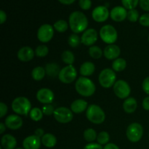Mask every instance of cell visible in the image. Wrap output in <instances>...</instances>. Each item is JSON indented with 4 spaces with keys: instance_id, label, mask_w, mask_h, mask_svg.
I'll list each match as a JSON object with an SVG mask.
<instances>
[{
    "instance_id": "cell-1",
    "label": "cell",
    "mask_w": 149,
    "mask_h": 149,
    "mask_svg": "<svg viewBox=\"0 0 149 149\" xmlns=\"http://www.w3.org/2000/svg\"><path fill=\"white\" fill-rule=\"evenodd\" d=\"M68 24L74 33H80L87 30L88 19L87 16L80 11H74L70 14Z\"/></svg>"
},
{
    "instance_id": "cell-2",
    "label": "cell",
    "mask_w": 149,
    "mask_h": 149,
    "mask_svg": "<svg viewBox=\"0 0 149 149\" xmlns=\"http://www.w3.org/2000/svg\"><path fill=\"white\" fill-rule=\"evenodd\" d=\"M76 91L83 97H90L95 93L96 87L94 82L88 77H80L75 84Z\"/></svg>"
},
{
    "instance_id": "cell-3",
    "label": "cell",
    "mask_w": 149,
    "mask_h": 149,
    "mask_svg": "<svg viewBox=\"0 0 149 149\" xmlns=\"http://www.w3.org/2000/svg\"><path fill=\"white\" fill-rule=\"evenodd\" d=\"M86 116L90 122L95 125H100L106 119L104 111L96 104H92L88 106L86 111Z\"/></svg>"
},
{
    "instance_id": "cell-4",
    "label": "cell",
    "mask_w": 149,
    "mask_h": 149,
    "mask_svg": "<svg viewBox=\"0 0 149 149\" xmlns=\"http://www.w3.org/2000/svg\"><path fill=\"white\" fill-rule=\"evenodd\" d=\"M12 109L17 115L27 116L31 110V104L27 97H15L12 103Z\"/></svg>"
},
{
    "instance_id": "cell-5",
    "label": "cell",
    "mask_w": 149,
    "mask_h": 149,
    "mask_svg": "<svg viewBox=\"0 0 149 149\" xmlns=\"http://www.w3.org/2000/svg\"><path fill=\"white\" fill-rule=\"evenodd\" d=\"M99 35L101 40L108 45H113L118 39L117 31L113 26L109 24L105 25L100 29Z\"/></svg>"
},
{
    "instance_id": "cell-6",
    "label": "cell",
    "mask_w": 149,
    "mask_h": 149,
    "mask_svg": "<svg viewBox=\"0 0 149 149\" xmlns=\"http://www.w3.org/2000/svg\"><path fill=\"white\" fill-rule=\"evenodd\" d=\"M116 75L115 71L111 68H105L100 71L98 77V81L100 86L103 88H110L113 87L116 83Z\"/></svg>"
},
{
    "instance_id": "cell-7",
    "label": "cell",
    "mask_w": 149,
    "mask_h": 149,
    "mask_svg": "<svg viewBox=\"0 0 149 149\" xmlns=\"http://www.w3.org/2000/svg\"><path fill=\"white\" fill-rule=\"evenodd\" d=\"M143 135V128L142 125L137 122L130 124L126 130V136L132 143H137L141 141Z\"/></svg>"
},
{
    "instance_id": "cell-8",
    "label": "cell",
    "mask_w": 149,
    "mask_h": 149,
    "mask_svg": "<svg viewBox=\"0 0 149 149\" xmlns=\"http://www.w3.org/2000/svg\"><path fill=\"white\" fill-rule=\"evenodd\" d=\"M77 77V71L73 65H68L61 68L58 79L64 84H70L75 81Z\"/></svg>"
},
{
    "instance_id": "cell-9",
    "label": "cell",
    "mask_w": 149,
    "mask_h": 149,
    "mask_svg": "<svg viewBox=\"0 0 149 149\" xmlns=\"http://www.w3.org/2000/svg\"><path fill=\"white\" fill-rule=\"evenodd\" d=\"M53 116L57 122L61 124L69 123L74 118L72 111L66 107H59L55 109Z\"/></svg>"
},
{
    "instance_id": "cell-10",
    "label": "cell",
    "mask_w": 149,
    "mask_h": 149,
    "mask_svg": "<svg viewBox=\"0 0 149 149\" xmlns=\"http://www.w3.org/2000/svg\"><path fill=\"white\" fill-rule=\"evenodd\" d=\"M113 92L116 97L120 99H126L129 97L131 93V88L129 84L125 80H118L113 85Z\"/></svg>"
},
{
    "instance_id": "cell-11",
    "label": "cell",
    "mask_w": 149,
    "mask_h": 149,
    "mask_svg": "<svg viewBox=\"0 0 149 149\" xmlns=\"http://www.w3.org/2000/svg\"><path fill=\"white\" fill-rule=\"evenodd\" d=\"M54 36V27L50 24H43L37 31V38L42 43H47Z\"/></svg>"
},
{
    "instance_id": "cell-12",
    "label": "cell",
    "mask_w": 149,
    "mask_h": 149,
    "mask_svg": "<svg viewBox=\"0 0 149 149\" xmlns=\"http://www.w3.org/2000/svg\"><path fill=\"white\" fill-rule=\"evenodd\" d=\"M110 16V12L106 6H97L93 10L92 13V17L93 20L97 23H103Z\"/></svg>"
},
{
    "instance_id": "cell-13",
    "label": "cell",
    "mask_w": 149,
    "mask_h": 149,
    "mask_svg": "<svg viewBox=\"0 0 149 149\" xmlns=\"http://www.w3.org/2000/svg\"><path fill=\"white\" fill-rule=\"evenodd\" d=\"M98 39V33L94 29H88L84 31L81 37V42L85 46H93Z\"/></svg>"
},
{
    "instance_id": "cell-14",
    "label": "cell",
    "mask_w": 149,
    "mask_h": 149,
    "mask_svg": "<svg viewBox=\"0 0 149 149\" xmlns=\"http://www.w3.org/2000/svg\"><path fill=\"white\" fill-rule=\"evenodd\" d=\"M55 98L54 93L49 88H42L36 93V99L43 104H51Z\"/></svg>"
},
{
    "instance_id": "cell-15",
    "label": "cell",
    "mask_w": 149,
    "mask_h": 149,
    "mask_svg": "<svg viewBox=\"0 0 149 149\" xmlns=\"http://www.w3.org/2000/svg\"><path fill=\"white\" fill-rule=\"evenodd\" d=\"M4 124L8 129L12 130H19L23 126V119L17 114H10L6 117Z\"/></svg>"
},
{
    "instance_id": "cell-16",
    "label": "cell",
    "mask_w": 149,
    "mask_h": 149,
    "mask_svg": "<svg viewBox=\"0 0 149 149\" xmlns=\"http://www.w3.org/2000/svg\"><path fill=\"white\" fill-rule=\"evenodd\" d=\"M110 17L113 21L122 22L127 17V9L122 6H116L111 10Z\"/></svg>"
},
{
    "instance_id": "cell-17",
    "label": "cell",
    "mask_w": 149,
    "mask_h": 149,
    "mask_svg": "<svg viewBox=\"0 0 149 149\" xmlns=\"http://www.w3.org/2000/svg\"><path fill=\"white\" fill-rule=\"evenodd\" d=\"M42 140L35 135L26 137L23 141V147L24 149H39Z\"/></svg>"
},
{
    "instance_id": "cell-18",
    "label": "cell",
    "mask_w": 149,
    "mask_h": 149,
    "mask_svg": "<svg viewBox=\"0 0 149 149\" xmlns=\"http://www.w3.org/2000/svg\"><path fill=\"white\" fill-rule=\"evenodd\" d=\"M35 55V51L29 46H25L20 48L17 54V58L22 62H29L31 61Z\"/></svg>"
},
{
    "instance_id": "cell-19",
    "label": "cell",
    "mask_w": 149,
    "mask_h": 149,
    "mask_svg": "<svg viewBox=\"0 0 149 149\" xmlns=\"http://www.w3.org/2000/svg\"><path fill=\"white\" fill-rule=\"evenodd\" d=\"M121 54V49L116 45H109L103 50V55L108 60H116Z\"/></svg>"
},
{
    "instance_id": "cell-20",
    "label": "cell",
    "mask_w": 149,
    "mask_h": 149,
    "mask_svg": "<svg viewBox=\"0 0 149 149\" xmlns=\"http://www.w3.org/2000/svg\"><path fill=\"white\" fill-rule=\"evenodd\" d=\"M1 147L4 149H15L17 146V141L13 135L10 134H5L1 139Z\"/></svg>"
},
{
    "instance_id": "cell-21",
    "label": "cell",
    "mask_w": 149,
    "mask_h": 149,
    "mask_svg": "<svg viewBox=\"0 0 149 149\" xmlns=\"http://www.w3.org/2000/svg\"><path fill=\"white\" fill-rule=\"evenodd\" d=\"M88 103L83 99L75 100L71 105V110L73 113H81L84 111H87L88 108Z\"/></svg>"
},
{
    "instance_id": "cell-22",
    "label": "cell",
    "mask_w": 149,
    "mask_h": 149,
    "mask_svg": "<svg viewBox=\"0 0 149 149\" xmlns=\"http://www.w3.org/2000/svg\"><path fill=\"white\" fill-rule=\"evenodd\" d=\"M95 71V66L94 63L90 61H86L83 63L80 66L79 72L82 77H90Z\"/></svg>"
},
{
    "instance_id": "cell-23",
    "label": "cell",
    "mask_w": 149,
    "mask_h": 149,
    "mask_svg": "<svg viewBox=\"0 0 149 149\" xmlns=\"http://www.w3.org/2000/svg\"><path fill=\"white\" fill-rule=\"evenodd\" d=\"M138 107V102L136 99L132 97H129L125 99L123 103V109L126 113H132L136 111Z\"/></svg>"
},
{
    "instance_id": "cell-24",
    "label": "cell",
    "mask_w": 149,
    "mask_h": 149,
    "mask_svg": "<svg viewBox=\"0 0 149 149\" xmlns=\"http://www.w3.org/2000/svg\"><path fill=\"white\" fill-rule=\"evenodd\" d=\"M45 68L47 75L49 77H52V78L58 77L60 71H61L60 66L56 63H49L45 65Z\"/></svg>"
},
{
    "instance_id": "cell-25",
    "label": "cell",
    "mask_w": 149,
    "mask_h": 149,
    "mask_svg": "<svg viewBox=\"0 0 149 149\" xmlns=\"http://www.w3.org/2000/svg\"><path fill=\"white\" fill-rule=\"evenodd\" d=\"M41 140H42V143L47 148H53L57 144L56 137L51 133H45Z\"/></svg>"
},
{
    "instance_id": "cell-26",
    "label": "cell",
    "mask_w": 149,
    "mask_h": 149,
    "mask_svg": "<svg viewBox=\"0 0 149 149\" xmlns=\"http://www.w3.org/2000/svg\"><path fill=\"white\" fill-rule=\"evenodd\" d=\"M127 67V61L122 58H118L114 60L112 63V69L115 72H121L124 71Z\"/></svg>"
},
{
    "instance_id": "cell-27",
    "label": "cell",
    "mask_w": 149,
    "mask_h": 149,
    "mask_svg": "<svg viewBox=\"0 0 149 149\" xmlns=\"http://www.w3.org/2000/svg\"><path fill=\"white\" fill-rule=\"evenodd\" d=\"M45 75H46V71H45V68H43V67H35L32 70L31 77L35 81H41L42 79H43Z\"/></svg>"
},
{
    "instance_id": "cell-28",
    "label": "cell",
    "mask_w": 149,
    "mask_h": 149,
    "mask_svg": "<svg viewBox=\"0 0 149 149\" xmlns=\"http://www.w3.org/2000/svg\"><path fill=\"white\" fill-rule=\"evenodd\" d=\"M61 59L63 62L65 63L67 65H73V63L75 61V56L74 53L70 50H65L61 55Z\"/></svg>"
},
{
    "instance_id": "cell-29",
    "label": "cell",
    "mask_w": 149,
    "mask_h": 149,
    "mask_svg": "<svg viewBox=\"0 0 149 149\" xmlns=\"http://www.w3.org/2000/svg\"><path fill=\"white\" fill-rule=\"evenodd\" d=\"M43 115L44 113L42 109L37 107L31 109L30 113H29V116L31 119V120L34 121V122L40 121L43 118Z\"/></svg>"
},
{
    "instance_id": "cell-30",
    "label": "cell",
    "mask_w": 149,
    "mask_h": 149,
    "mask_svg": "<svg viewBox=\"0 0 149 149\" xmlns=\"http://www.w3.org/2000/svg\"><path fill=\"white\" fill-rule=\"evenodd\" d=\"M83 135H84V140L89 143H93L95 140H97V132L92 128H88V129L85 130Z\"/></svg>"
},
{
    "instance_id": "cell-31",
    "label": "cell",
    "mask_w": 149,
    "mask_h": 149,
    "mask_svg": "<svg viewBox=\"0 0 149 149\" xmlns=\"http://www.w3.org/2000/svg\"><path fill=\"white\" fill-rule=\"evenodd\" d=\"M88 52L90 56L93 59H99L103 55V51L99 47L95 45L90 47Z\"/></svg>"
},
{
    "instance_id": "cell-32",
    "label": "cell",
    "mask_w": 149,
    "mask_h": 149,
    "mask_svg": "<svg viewBox=\"0 0 149 149\" xmlns=\"http://www.w3.org/2000/svg\"><path fill=\"white\" fill-rule=\"evenodd\" d=\"M68 26H69V24L65 20H59L54 23L53 27L54 29L59 33H63L68 30Z\"/></svg>"
},
{
    "instance_id": "cell-33",
    "label": "cell",
    "mask_w": 149,
    "mask_h": 149,
    "mask_svg": "<svg viewBox=\"0 0 149 149\" xmlns=\"http://www.w3.org/2000/svg\"><path fill=\"white\" fill-rule=\"evenodd\" d=\"M109 140H110V135H109V132H106V131H102L97 135V143L100 144V145H106L109 143Z\"/></svg>"
},
{
    "instance_id": "cell-34",
    "label": "cell",
    "mask_w": 149,
    "mask_h": 149,
    "mask_svg": "<svg viewBox=\"0 0 149 149\" xmlns=\"http://www.w3.org/2000/svg\"><path fill=\"white\" fill-rule=\"evenodd\" d=\"M81 42V38L77 33H73L68 36V44L71 47H77Z\"/></svg>"
},
{
    "instance_id": "cell-35",
    "label": "cell",
    "mask_w": 149,
    "mask_h": 149,
    "mask_svg": "<svg viewBox=\"0 0 149 149\" xmlns=\"http://www.w3.org/2000/svg\"><path fill=\"white\" fill-rule=\"evenodd\" d=\"M49 53V49L46 45H39L35 49V55L39 58H45Z\"/></svg>"
},
{
    "instance_id": "cell-36",
    "label": "cell",
    "mask_w": 149,
    "mask_h": 149,
    "mask_svg": "<svg viewBox=\"0 0 149 149\" xmlns=\"http://www.w3.org/2000/svg\"><path fill=\"white\" fill-rule=\"evenodd\" d=\"M140 0H122V5L127 10H133L138 5Z\"/></svg>"
},
{
    "instance_id": "cell-37",
    "label": "cell",
    "mask_w": 149,
    "mask_h": 149,
    "mask_svg": "<svg viewBox=\"0 0 149 149\" xmlns=\"http://www.w3.org/2000/svg\"><path fill=\"white\" fill-rule=\"evenodd\" d=\"M127 18L128 19V20L132 23H135L138 20H139L140 16H139V13L137 10L133 9V10H130L127 12Z\"/></svg>"
},
{
    "instance_id": "cell-38",
    "label": "cell",
    "mask_w": 149,
    "mask_h": 149,
    "mask_svg": "<svg viewBox=\"0 0 149 149\" xmlns=\"http://www.w3.org/2000/svg\"><path fill=\"white\" fill-rule=\"evenodd\" d=\"M42 110L44 115H46V116H51V115H52L54 113L55 109L52 104H45L43 106Z\"/></svg>"
},
{
    "instance_id": "cell-39",
    "label": "cell",
    "mask_w": 149,
    "mask_h": 149,
    "mask_svg": "<svg viewBox=\"0 0 149 149\" xmlns=\"http://www.w3.org/2000/svg\"><path fill=\"white\" fill-rule=\"evenodd\" d=\"M79 5L80 8L84 10H88L92 7L91 0H79Z\"/></svg>"
},
{
    "instance_id": "cell-40",
    "label": "cell",
    "mask_w": 149,
    "mask_h": 149,
    "mask_svg": "<svg viewBox=\"0 0 149 149\" xmlns=\"http://www.w3.org/2000/svg\"><path fill=\"white\" fill-rule=\"evenodd\" d=\"M139 23L141 26L149 27V13L143 14L139 18Z\"/></svg>"
},
{
    "instance_id": "cell-41",
    "label": "cell",
    "mask_w": 149,
    "mask_h": 149,
    "mask_svg": "<svg viewBox=\"0 0 149 149\" xmlns=\"http://www.w3.org/2000/svg\"><path fill=\"white\" fill-rule=\"evenodd\" d=\"M142 88L144 93L149 95V77H147L142 83Z\"/></svg>"
},
{
    "instance_id": "cell-42",
    "label": "cell",
    "mask_w": 149,
    "mask_h": 149,
    "mask_svg": "<svg viewBox=\"0 0 149 149\" xmlns=\"http://www.w3.org/2000/svg\"><path fill=\"white\" fill-rule=\"evenodd\" d=\"M7 105L5 104L3 102H1L0 103V118H3L7 113Z\"/></svg>"
},
{
    "instance_id": "cell-43",
    "label": "cell",
    "mask_w": 149,
    "mask_h": 149,
    "mask_svg": "<svg viewBox=\"0 0 149 149\" xmlns=\"http://www.w3.org/2000/svg\"><path fill=\"white\" fill-rule=\"evenodd\" d=\"M84 149H103L102 145L96 143H90L84 146Z\"/></svg>"
},
{
    "instance_id": "cell-44",
    "label": "cell",
    "mask_w": 149,
    "mask_h": 149,
    "mask_svg": "<svg viewBox=\"0 0 149 149\" xmlns=\"http://www.w3.org/2000/svg\"><path fill=\"white\" fill-rule=\"evenodd\" d=\"M139 4L143 10L149 12V0H140Z\"/></svg>"
},
{
    "instance_id": "cell-45",
    "label": "cell",
    "mask_w": 149,
    "mask_h": 149,
    "mask_svg": "<svg viewBox=\"0 0 149 149\" xmlns=\"http://www.w3.org/2000/svg\"><path fill=\"white\" fill-rule=\"evenodd\" d=\"M142 106L144 110L149 111V96L146 97L145 98L143 99L142 103Z\"/></svg>"
},
{
    "instance_id": "cell-46",
    "label": "cell",
    "mask_w": 149,
    "mask_h": 149,
    "mask_svg": "<svg viewBox=\"0 0 149 149\" xmlns=\"http://www.w3.org/2000/svg\"><path fill=\"white\" fill-rule=\"evenodd\" d=\"M7 20V14L4 10H0V23L3 24Z\"/></svg>"
},
{
    "instance_id": "cell-47",
    "label": "cell",
    "mask_w": 149,
    "mask_h": 149,
    "mask_svg": "<svg viewBox=\"0 0 149 149\" xmlns=\"http://www.w3.org/2000/svg\"><path fill=\"white\" fill-rule=\"evenodd\" d=\"M34 135H36L37 137H39V138H42V137L44 136V135H45V131H44V130L42 129V128H37V129L35 130Z\"/></svg>"
},
{
    "instance_id": "cell-48",
    "label": "cell",
    "mask_w": 149,
    "mask_h": 149,
    "mask_svg": "<svg viewBox=\"0 0 149 149\" xmlns=\"http://www.w3.org/2000/svg\"><path fill=\"white\" fill-rule=\"evenodd\" d=\"M103 149H119V148L116 144L112 143H109L108 144L105 145V146L103 147Z\"/></svg>"
},
{
    "instance_id": "cell-49",
    "label": "cell",
    "mask_w": 149,
    "mask_h": 149,
    "mask_svg": "<svg viewBox=\"0 0 149 149\" xmlns=\"http://www.w3.org/2000/svg\"><path fill=\"white\" fill-rule=\"evenodd\" d=\"M61 4H65V5H69V4H73L76 0H58Z\"/></svg>"
},
{
    "instance_id": "cell-50",
    "label": "cell",
    "mask_w": 149,
    "mask_h": 149,
    "mask_svg": "<svg viewBox=\"0 0 149 149\" xmlns=\"http://www.w3.org/2000/svg\"><path fill=\"white\" fill-rule=\"evenodd\" d=\"M6 125L4 123H2V122H1L0 123V134H3L4 132V131L6 130Z\"/></svg>"
},
{
    "instance_id": "cell-51",
    "label": "cell",
    "mask_w": 149,
    "mask_h": 149,
    "mask_svg": "<svg viewBox=\"0 0 149 149\" xmlns=\"http://www.w3.org/2000/svg\"><path fill=\"white\" fill-rule=\"evenodd\" d=\"M15 149H24V148H15Z\"/></svg>"
},
{
    "instance_id": "cell-52",
    "label": "cell",
    "mask_w": 149,
    "mask_h": 149,
    "mask_svg": "<svg viewBox=\"0 0 149 149\" xmlns=\"http://www.w3.org/2000/svg\"><path fill=\"white\" fill-rule=\"evenodd\" d=\"M148 42H149V35H148Z\"/></svg>"
},
{
    "instance_id": "cell-53",
    "label": "cell",
    "mask_w": 149,
    "mask_h": 149,
    "mask_svg": "<svg viewBox=\"0 0 149 149\" xmlns=\"http://www.w3.org/2000/svg\"><path fill=\"white\" fill-rule=\"evenodd\" d=\"M148 137H149V134H148Z\"/></svg>"
}]
</instances>
